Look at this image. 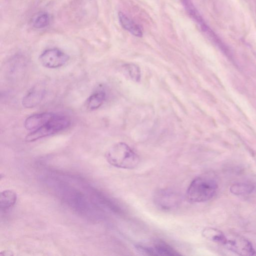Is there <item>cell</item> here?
<instances>
[{
  "instance_id": "obj_1",
  "label": "cell",
  "mask_w": 256,
  "mask_h": 256,
  "mask_svg": "<svg viewBox=\"0 0 256 256\" xmlns=\"http://www.w3.org/2000/svg\"><path fill=\"white\" fill-rule=\"evenodd\" d=\"M218 188L216 179L208 175L196 178L186 190L188 200L192 202H201L211 199Z\"/></svg>"
},
{
  "instance_id": "obj_2",
  "label": "cell",
  "mask_w": 256,
  "mask_h": 256,
  "mask_svg": "<svg viewBox=\"0 0 256 256\" xmlns=\"http://www.w3.org/2000/svg\"><path fill=\"white\" fill-rule=\"evenodd\" d=\"M108 162L114 166L132 169L138 164V155L126 143L120 142L110 147L106 153Z\"/></svg>"
},
{
  "instance_id": "obj_3",
  "label": "cell",
  "mask_w": 256,
  "mask_h": 256,
  "mask_svg": "<svg viewBox=\"0 0 256 256\" xmlns=\"http://www.w3.org/2000/svg\"><path fill=\"white\" fill-rule=\"evenodd\" d=\"M70 123V118L66 116L54 114L53 117L44 125L33 130L25 138V141L32 142L40 138L54 134L65 130Z\"/></svg>"
},
{
  "instance_id": "obj_4",
  "label": "cell",
  "mask_w": 256,
  "mask_h": 256,
  "mask_svg": "<svg viewBox=\"0 0 256 256\" xmlns=\"http://www.w3.org/2000/svg\"><path fill=\"white\" fill-rule=\"evenodd\" d=\"M221 244L239 255L252 256L256 254L251 243L239 236L224 234V238Z\"/></svg>"
},
{
  "instance_id": "obj_5",
  "label": "cell",
  "mask_w": 256,
  "mask_h": 256,
  "mask_svg": "<svg viewBox=\"0 0 256 256\" xmlns=\"http://www.w3.org/2000/svg\"><path fill=\"white\" fill-rule=\"evenodd\" d=\"M69 60L68 56L58 48H50L40 56L39 60L44 67L54 68L64 65Z\"/></svg>"
},
{
  "instance_id": "obj_6",
  "label": "cell",
  "mask_w": 256,
  "mask_h": 256,
  "mask_svg": "<svg viewBox=\"0 0 256 256\" xmlns=\"http://www.w3.org/2000/svg\"><path fill=\"white\" fill-rule=\"evenodd\" d=\"M178 198L174 192L167 190H158L154 196V202L160 208L170 210L178 204Z\"/></svg>"
},
{
  "instance_id": "obj_7",
  "label": "cell",
  "mask_w": 256,
  "mask_h": 256,
  "mask_svg": "<svg viewBox=\"0 0 256 256\" xmlns=\"http://www.w3.org/2000/svg\"><path fill=\"white\" fill-rule=\"evenodd\" d=\"M45 94V89L42 84L34 86L24 97L22 104L26 108L38 106L42 100Z\"/></svg>"
},
{
  "instance_id": "obj_8",
  "label": "cell",
  "mask_w": 256,
  "mask_h": 256,
  "mask_svg": "<svg viewBox=\"0 0 256 256\" xmlns=\"http://www.w3.org/2000/svg\"><path fill=\"white\" fill-rule=\"evenodd\" d=\"M54 114L52 112H45L31 115L25 120L24 127L28 130H36L50 120Z\"/></svg>"
},
{
  "instance_id": "obj_9",
  "label": "cell",
  "mask_w": 256,
  "mask_h": 256,
  "mask_svg": "<svg viewBox=\"0 0 256 256\" xmlns=\"http://www.w3.org/2000/svg\"><path fill=\"white\" fill-rule=\"evenodd\" d=\"M118 17L120 22L124 28L136 36H142V30L134 22L122 12L118 13Z\"/></svg>"
},
{
  "instance_id": "obj_10",
  "label": "cell",
  "mask_w": 256,
  "mask_h": 256,
  "mask_svg": "<svg viewBox=\"0 0 256 256\" xmlns=\"http://www.w3.org/2000/svg\"><path fill=\"white\" fill-rule=\"evenodd\" d=\"M152 247L154 256L180 255L177 251L162 240H156Z\"/></svg>"
},
{
  "instance_id": "obj_11",
  "label": "cell",
  "mask_w": 256,
  "mask_h": 256,
  "mask_svg": "<svg viewBox=\"0 0 256 256\" xmlns=\"http://www.w3.org/2000/svg\"><path fill=\"white\" fill-rule=\"evenodd\" d=\"M180 1L187 13L200 25L201 28L206 25L191 0H180Z\"/></svg>"
},
{
  "instance_id": "obj_12",
  "label": "cell",
  "mask_w": 256,
  "mask_h": 256,
  "mask_svg": "<svg viewBox=\"0 0 256 256\" xmlns=\"http://www.w3.org/2000/svg\"><path fill=\"white\" fill-rule=\"evenodd\" d=\"M106 98V94L102 90H98L92 94L88 98L86 106L90 110H96L104 102Z\"/></svg>"
},
{
  "instance_id": "obj_13",
  "label": "cell",
  "mask_w": 256,
  "mask_h": 256,
  "mask_svg": "<svg viewBox=\"0 0 256 256\" xmlns=\"http://www.w3.org/2000/svg\"><path fill=\"white\" fill-rule=\"evenodd\" d=\"M16 200L15 192L10 190H3L0 194V206L3 209L10 208L16 204Z\"/></svg>"
},
{
  "instance_id": "obj_14",
  "label": "cell",
  "mask_w": 256,
  "mask_h": 256,
  "mask_svg": "<svg viewBox=\"0 0 256 256\" xmlns=\"http://www.w3.org/2000/svg\"><path fill=\"white\" fill-rule=\"evenodd\" d=\"M254 186L250 183L240 182L232 185L230 192L237 196H244L251 194L254 190Z\"/></svg>"
},
{
  "instance_id": "obj_15",
  "label": "cell",
  "mask_w": 256,
  "mask_h": 256,
  "mask_svg": "<svg viewBox=\"0 0 256 256\" xmlns=\"http://www.w3.org/2000/svg\"><path fill=\"white\" fill-rule=\"evenodd\" d=\"M50 21L48 14L46 12H38L32 18V26L36 28H42L47 26Z\"/></svg>"
},
{
  "instance_id": "obj_16",
  "label": "cell",
  "mask_w": 256,
  "mask_h": 256,
  "mask_svg": "<svg viewBox=\"0 0 256 256\" xmlns=\"http://www.w3.org/2000/svg\"><path fill=\"white\" fill-rule=\"evenodd\" d=\"M124 71L131 80L136 82L140 78V72L138 66L134 64H128L124 66Z\"/></svg>"
},
{
  "instance_id": "obj_17",
  "label": "cell",
  "mask_w": 256,
  "mask_h": 256,
  "mask_svg": "<svg viewBox=\"0 0 256 256\" xmlns=\"http://www.w3.org/2000/svg\"><path fill=\"white\" fill-rule=\"evenodd\" d=\"M12 255H14L12 252L9 250H4V251H2L0 253V256H10Z\"/></svg>"
}]
</instances>
